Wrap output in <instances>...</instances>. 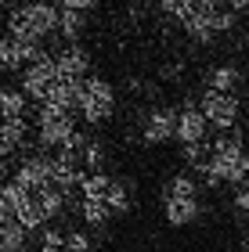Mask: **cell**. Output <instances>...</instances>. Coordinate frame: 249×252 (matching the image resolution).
<instances>
[{
    "label": "cell",
    "mask_w": 249,
    "mask_h": 252,
    "mask_svg": "<svg viewBox=\"0 0 249 252\" xmlns=\"http://www.w3.org/2000/svg\"><path fill=\"white\" fill-rule=\"evenodd\" d=\"M242 184H249V152H246V162H242Z\"/></svg>",
    "instance_id": "obj_34"
},
{
    "label": "cell",
    "mask_w": 249,
    "mask_h": 252,
    "mask_svg": "<svg viewBox=\"0 0 249 252\" xmlns=\"http://www.w3.org/2000/svg\"><path fill=\"white\" fill-rule=\"evenodd\" d=\"M54 83H58V68H54L51 54H40L36 62H29L22 68V94L33 97V101H43Z\"/></svg>",
    "instance_id": "obj_7"
},
{
    "label": "cell",
    "mask_w": 249,
    "mask_h": 252,
    "mask_svg": "<svg viewBox=\"0 0 249 252\" xmlns=\"http://www.w3.org/2000/svg\"><path fill=\"white\" fill-rule=\"evenodd\" d=\"M159 7L166 11L170 18H177V22H184V18L191 15V11H195V4H191V0H163Z\"/></svg>",
    "instance_id": "obj_29"
},
{
    "label": "cell",
    "mask_w": 249,
    "mask_h": 252,
    "mask_svg": "<svg viewBox=\"0 0 249 252\" xmlns=\"http://www.w3.org/2000/svg\"><path fill=\"white\" fill-rule=\"evenodd\" d=\"M98 0H62V7L65 11H80V15H87V11H94Z\"/></svg>",
    "instance_id": "obj_30"
},
{
    "label": "cell",
    "mask_w": 249,
    "mask_h": 252,
    "mask_svg": "<svg viewBox=\"0 0 249 252\" xmlns=\"http://www.w3.org/2000/svg\"><path fill=\"white\" fill-rule=\"evenodd\" d=\"M29 249V231L15 220H0V252H26Z\"/></svg>",
    "instance_id": "obj_18"
},
{
    "label": "cell",
    "mask_w": 249,
    "mask_h": 252,
    "mask_svg": "<svg viewBox=\"0 0 249 252\" xmlns=\"http://www.w3.org/2000/svg\"><path fill=\"white\" fill-rule=\"evenodd\" d=\"M76 137V123L69 112H54V108H43L40 105V119H36V141L43 148H62Z\"/></svg>",
    "instance_id": "obj_6"
},
{
    "label": "cell",
    "mask_w": 249,
    "mask_h": 252,
    "mask_svg": "<svg viewBox=\"0 0 249 252\" xmlns=\"http://www.w3.org/2000/svg\"><path fill=\"white\" fill-rule=\"evenodd\" d=\"M206 133H210V123L199 112V105H184L177 112V133H174V141H180V148L206 144Z\"/></svg>",
    "instance_id": "obj_11"
},
{
    "label": "cell",
    "mask_w": 249,
    "mask_h": 252,
    "mask_svg": "<svg viewBox=\"0 0 249 252\" xmlns=\"http://www.w3.org/2000/svg\"><path fill=\"white\" fill-rule=\"evenodd\" d=\"M0 94H4V83H0Z\"/></svg>",
    "instance_id": "obj_37"
},
{
    "label": "cell",
    "mask_w": 249,
    "mask_h": 252,
    "mask_svg": "<svg viewBox=\"0 0 249 252\" xmlns=\"http://www.w3.org/2000/svg\"><path fill=\"white\" fill-rule=\"evenodd\" d=\"M40 252H65V231L47 227V231L40 234Z\"/></svg>",
    "instance_id": "obj_28"
},
{
    "label": "cell",
    "mask_w": 249,
    "mask_h": 252,
    "mask_svg": "<svg viewBox=\"0 0 249 252\" xmlns=\"http://www.w3.org/2000/svg\"><path fill=\"white\" fill-rule=\"evenodd\" d=\"M15 223H22L26 231H40V227L47 223V220H43V213H40V205H36V198H29V202L15 213Z\"/></svg>",
    "instance_id": "obj_26"
},
{
    "label": "cell",
    "mask_w": 249,
    "mask_h": 252,
    "mask_svg": "<svg viewBox=\"0 0 249 252\" xmlns=\"http://www.w3.org/2000/svg\"><path fill=\"white\" fill-rule=\"evenodd\" d=\"M242 162H246V148H242V137L239 133H220L210 148V158L199 166L202 180L210 188H220V184H242Z\"/></svg>",
    "instance_id": "obj_1"
},
{
    "label": "cell",
    "mask_w": 249,
    "mask_h": 252,
    "mask_svg": "<svg viewBox=\"0 0 249 252\" xmlns=\"http://www.w3.org/2000/svg\"><path fill=\"white\" fill-rule=\"evenodd\" d=\"M224 4H228L231 15H242V11H249V0H224Z\"/></svg>",
    "instance_id": "obj_32"
},
{
    "label": "cell",
    "mask_w": 249,
    "mask_h": 252,
    "mask_svg": "<svg viewBox=\"0 0 249 252\" xmlns=\"http://www.w3.org/2000/svg\"><path fill=\"white\" fill-rule=\"evenodd\" d=\"M217 15H220V7H213V11H191V15L180 22L188 32V40H195V43H213L220 36L217 32Z\"/></svg>",
    "instance_id": "obj_13"
},
{
    "label": "cell",
    "mask_w": 249,
    "mask_h": 252,
    "mask_svg": "<svg viewBox=\"0 0 249 252\" xmlns=\"http://www.w3.org/2000/svg\"><path fill=\"white\" fill-rule=\"evenodd\" d=\"M202 216V202H199V184L191 173H177L166 180L163 191V220L170 227H191Z\"/></svg>",
    "instance_id": "obj_2"
},
{
    "label": "cell",
    "mask_w": 249,
    "mask_h": 252,
    "mask_svg": "<svg viewBox=\"0 0 249 252\" xmlns=\"http://www.w3.org/2000/svg\"><path fill=\"white\" fill-rule=\"evenodd\" d=\"M235 209L249 213V184H239V191H235Z\"/></svg>",
    "instance_id": "obj_31"
},
{
    "label": "cell",
    "mask_w": 249,
    "mask_h": 252,
    "mask_svg": "<svg viewBox=\"0 0 249 252\" xmlns=\"http://www.w3.org/2000/svg\"><path fill=\"white\" fill-rule=\"evenodd\" d=\"M174 133H177V108H152V112H144V119H141V141L144 144H166V141H174Z\"/></svg>",
    "instance_id": "obj_8"
},
{
    "label": "cell",
    "mask_w": 249,
    "mask_h": 252,
    "mask_svg": "<svg viewBox=\"0 0 249 252\" xmlns=\"http://www.w3.org/2000/svg\"><path fill=\"white\" fill-rule=\"evenodd\" d=\"M94 242H90L87 231H65V252H90Z\"/></svg>",
    "instance_id": "obj_27"
},
{
    "label": "cell",
    "mask_w": 249,
    "mask_h": 252,
    "mask_svg": "<svg viewBox=\"0 0 249 252\" xmlns=\"http://www.w3.org/2000/svg\"><path fill=\"white\" fill-rule=\"evenodd\" d=\"M141 4H163V0H141Z\"/></svg>",
    "instance_id": "obj_36"
},
{
    "label": "cell",
    "mask_w": 249,
    "mask_h": 252,
    "mask_svg": "<svg viewBox=\"0 0 249 252\" xmlns=\"http://www.w3.org/2000/svg\"><path fill=\"white\" fill-rule=\"evenodd\" d=\"M11 4H15V0H0V7H11Z\"/></svg>",
    "instance_id": "obj_35"
},
{
    "label": "cell",
    "mask_w": 249,
    "mask_h": 252,
    "mask_svg": "<svg viewBox=\"0 0 249 252\" xmlns=\"http://www.w3.org/2000/svg\"><path fill=\"white\" fill-rule=\"evenodd\" d=\"M26 141H29V123H26V116L0 119V152H4V155H15L18 148H26Z\"/></svg>",
    "instance_id": "obj_15"
},
{
    "label": "cell",
    "mask_w": 249,
    "mask_h": 252,
    "mask_svg": "<svg viewBox=\"0 0 249 252\" xmlns=\"http://www.w3.org/2000/svg\"><path fill=\"white\" fill-rule=\"evenodd\" d=\"M33 198L26 188H18L15 180H7V184H0V220H15V213L22 209Z\"/></svg>",
    "instance_id": "obj_17"
},
{
    "label": "cell",
    "mask_w": 249,
    "mask_h": 252,
    "mask_svg": "<svg viewBox=\"0 0 249 252\" xmlns=\"http://www.w3.org/2000/svg\"><path fill=\"white\" fill-rule=\"evenodd\" d=\"M101 166H105V144H101V141H87L83 152H80V169H87V173H101Z\"/></svg>",
    "instance_id": "obj_24"
},
{
    "label": "cell",
    "mask_w": 249,
    "mask_h": 252,
    "mask_svg": "<svg viewBox=\"0 0 249 252\" xmlns=\"http://www.w3.org/2000/svg\"><path fill=\"white\" fill-rule=\"evenodd\" d=\"M177 76H180V65H177V62L163 68V79H177Z\"/></svg>",
    "instance_id": "obj_33"
},
{
    "label": "cell",
    "mask_w": 249,
    "mask_h": 252,
    "mask_svg": "<svg viewBox=\"0 0 249 252\" xmlns=\"http://www.w3.org/2000/svg\"><path fill=\"white\" fill-rule=\"evenodd\" d=\"M199 112L206 116V123L213 126V130H220V133H231L235 130V123H239V97L235 94H217V90H206L199 101Z\"/></svg>",
    "instance_id": "obj_5"
},
{
    "label": "cell",
    "mask_w": 249,
    "mask_h": 252,
    "mask_svg": "<svg viewBox=\"0 0 249 252\" xmlns=\"http://www.w3.org/2000/svg\"><path fill=\"white\" fill-rule=\"evenodd\" d=\"M80 216H83L87 227H105V223L112 220L108 205L101 202V198H83V202H80Z\"/></svg>",
    "instance_id": "obj_23"
},
{
    "label": "cell",
    "mask_w": 249,
    "mask_h": 252,
    "mask_svg": "<svg viewBox=\"0 0 249 252\" xmlns=\"http://www.w3.org/2000/svg\"><path fill=\"white\" fill-rule=\"evenodd\" d=\"M11 180H15L18 188H26L29 194L51 188V158L47 155H26L15 166V177H11Z\"/></svg>",
    "instance_id": "obj_9"
},
{
    "label": "cell",
    "mask_w": 249,
    "mask_h": 252,
    "mask_svg": "<svg viewBox=\"0 0 249 252\" xmlns=\"http://www.w3.org/2000/svg\"><path fill=\"white\" fill-rule=\"evenodd\" d=\"M108 184H112L108 173H83V180H80V194H83V198H101V202H105Z\"/></svg>",
    "instance_id": "obj_25"
},
{
    "label": "cell",
    "mask_w": 249,
    "mask_h": 252,
    "mask_svg": "<svg viewBox=\"0 0 249 252\" xmlns=\"http://www.w3.org/2000/svg\"><path fill=\"white\" fill-rule=\"evenodd\" d=\"M7 32L18 40H29V43H43L51 32H58V7L51 0H29V4L11 11Z\"/></svg>",
    "instance_id": "obj_3"
},
{
    "label": "cell",
    "mask_w": 249,
    "mask_h": 252,
    "mask_svg": "<svg viewBox=\"0 0 249 252\" xmlns=\"http://www.w3.org/2000/svg\"><path fill=\"white\" fill-rule=\"evenodd\" d=\"M43 54L40 43H29V40H18V36H0V68H7V72H18V68H26L29 62H36Z\"/></svg>",
    "instance_id": "obj_10"
},
{
    "label": "cell",
    "mask_w": 249,
    "mask_h": 252,
    "mask_svg": "<svg viewBox=\"0 0 249 252\" xmlns=\"http://www.w3.org/2000/svg\"><path fill=\"white\" fill-rule=\"evenodd\" d=\"M54 68H58V79H69V83H83L90 72V54L80 43H69L62 54H54Z\"/></svg>",
    "instance_id": "obj_12"
},
{
    "label": "cell",
    "mask_w": 249,
    "mask_h": 252,
    "mask_svg": "<svg viewBox=\"0 0 249 252\" xmlns=\"http://www.w3.org/2000/svg\"><path fill=\"white\" fill-rule=\"evenodd\" d=\"M33 198H36L40 213H43V220H58V216L65 213V202H69V194L58 191V188H43V191L33 194Z\"/></svg>",
    "instance_id": "obj_19"
},
{
    "label": "cell",
    "mask_w": 249,
    "mask_h": 252,
    "mask_svg": "<svg viewBox=\"0 0 249 252\" xmlns=\"http://www.w3.org/2000/svg\"><path fill=\"white\" fill-rule=\"evenodd\" d=\"M26 94L15 87H4V94H0V119H18V116H26Z\"/></svg>",
    "instance_id": "obj_22"
},
{
    "label": "cell",
    "mask_w": 249,
    "mask_h": 252,
    "mask_svg": "<svg viewBox=\"0 0 249 252\" xmlns=\"http://www.w3.org/2000/svg\"><path fill=\"white\" fill-rule=\"evenodd\" d=\"M83 29H87V15H80V11H65V7H58V32L69 43H76L83 36Z\"/></svg>",
    "instance_id": "obj_21"
},
{
    "label": "cell",
    "mask_w": 249,
    "mask_h": 252,
    "mask_svg": "<svg viewBox=\"0 0 249 252\" xmlns=\"http://www.w3.org/2000/svg\"><path fill=\"white\" fill-rule=\"evenodd\" d=\"M105 205H108V213H112V216L130 213L134 194H130V184H127V180H112V184H108V191H105Z\"/></svg>",
    "instance_id": "obj_20"
},
{
    "label": "cell",
    "mask_w": 249,
    "mask_h": 252,
    "mask_svg": "<svg viewBox=\"0 0 249 252\" xmlns=\"http://www.w3.org/2000/svg\"><path fill=\"white\" fill-rule=\"evenodd\" d=\"M83 116V123L90 126H101L112 119V112H116V87L108 83V79L101 76H87L83 87H80V108H76Z\"/></svg>",
    "instance_id": "obj_4"
},
{
    "label": "cell",
    "mask_w": 249,
    "mask_h": 252,
    "mask_svg": "<svg viewBox=\"0 0 249 252\" xmlns=\"http://www.w3.org/2000/svg\"><path fill=\"white\" fill-rule=\"evenodd\" d=\"M80 87L83 83H69V79H58V83H54L51 90H47V97L40 101L43 108H54V112H72L80 108Z\"/></svg>",
    "instance_id": "obj_14"
},
{
    "label": "cell",
    "mask_w": 249,
    "mask_h": 252,
    "mask_svg": "<svg viewBox=\"0 0 249 252\" xmlns=\"http://www.w3.org/2000/svg\"><path fill=\"white\" fill-rule=\"evenodd\" d=\"M242 87V68L239 65H213L206 72V90H217V94H235Z\"/></svg>",
    "instance_id": "obj_16"
}]
</instances>
